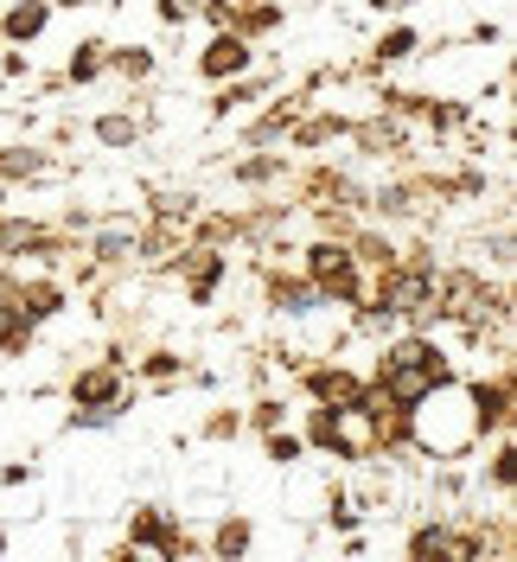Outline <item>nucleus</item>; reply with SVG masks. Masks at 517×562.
<instances>
[{
  "label": "nucleus",
  "instance_id": "2",
  "mask_svg": "<svg viewBox=\"0 0 517 562\" xmlns=\"http://www.w3.org/2000/svg\"><path fill=\"white\" fill-rule=\"evenodd\" d=\"M313 276H319V281H339V288H345V276H351L345 249H313Z\"/></svg>",
  "mask_w": 517,
  "mask_h": 562
},
{
  "label": "nucleus",
  "instance_id": "1",
  "mask_svg": "<svg viewBox=\"0 0 517 562\" xmlns=\"http://www.w3.org/2000/svg\"><path fill=\"white\" fill-rule=\"evenodd\" d=\"M243 65H249V52H243L237 38H217V45L205 52V70H211V77H224V70H243Z\"/></svg>",
  "mask_w": 517,
  "mask_h": 562
},
{
  "label": "nucleus",
  "instance_id": "3",
  "mask_svg": "<svg viewBox=\"0 0 517 562\" xmlns=\"http://www.w3.org/2000/svg\"><path fill=\"white\" fill-rule=\"evenodd\" d=\"M38 26H45V7H20V13H13V33L20 38H33Z\"/></svg>",
  "mask_w": 517,
  "mask_h": 562
}]
</instances>
